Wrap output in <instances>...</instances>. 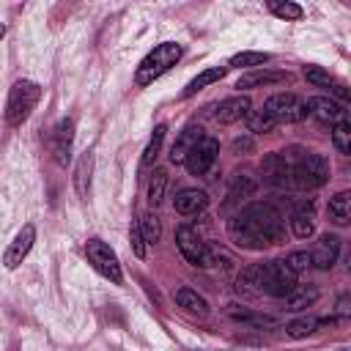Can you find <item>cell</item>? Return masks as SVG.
Wrapping results in <instances>:
<instances>
[{
  "label": "cell",
  "mask_w": 351,
  "mask_h": 351,
  "mask_svg": "<svg viewBox=\"0 0 351 351\" xmlns=\"http://www.w3.org/2000/svg\"><path fill=\"white\" fill-rule=\"evenodd\" d=\"M228 236L241 250H263L285 241V219L271 203H250L228 222Z\"/></svg>",
  "instance_id": "6da1fadb"
},
{
  "label": "cell",
  "mask_w": 351,
  "mask_h": 351,
  "mask_svg": "<svg viewBox=\"0 0 351 351\" xmlns=\"http://www.w3.org/2000/svg\"><path fill=\"white\" fill-rule=\"evenodd\" d=\"M282 156L291 165V189H318L329 181V162L321 154H310L302 148L282 151Z\"/></svg>",
  "instance_id": "7a4b0ae2"
},
{
  "label": "cell",
  "mask_w": 351,
  "mask_h": 351,
  "mask_svg": "<svg viewBox=\"0 0 351 351\" xmlns=\"http://www.w3.org/2000/svg\"><path fill=\"white\" fill-rule=\"evenodd\" d=\"M181 44H176V41H162V44H156L143 60H140V66H137V71H134V82L137 85H151L154 80H159L165 71H170L178 60H181Z\"/></svg>",
  "instance_id": "3957f363"
},
{
  "label": "cell",
  "mask_w": 351,
  "mask_h": 351,
  "mask_svg": "<svg viewBox=\"0 0 351 351\" xmlns=\"http://www.w3.org/2000/svg\"><path fill=\"white\" fill-rule=\"evenodd\" d=\"M38 99H41V88H38L36 82H30V80H16V82L11 85V90H8L5 123H8V126H22V123L30 118L33 107L38 104Z\"/></svg>",
  "instance_id": "277c9868"
},
{
  "label": "cell",
  "mask_w": 351,
  "mask_h": 351,
  "mask_svg": "<svg viewBox=\"0 0 351 351\" xmlns=\"http://www.w3.org/2000/svg\"><path fill=\"white\" fill-rule=\"evenodd\" d=\"M176 244L181 250V255L192 263V266H200V269H208L217 263V250H211L208 244L200 241V236L189 228V225H181L176 230Z\"/></svg>",
  "instance_id": "5b68a950"
},
{
  "label": "cell",
  "mask_w": 351,
  "mask_h": 351,
  "mask_svg": "<svg viewBox=\"0 0 351 351\" xmlns=\"http://www.w3.org/2000/svg\"><path fill=\"white\" fill-rule=\"evenodd\" d=\"M85 255H88V263H90L101 277H107L110 282L121 285V280H123L121 263H118V255L110 250V244H104L101 239H90V241L85 244Z\"/></svg>",
  "instance_id": "8992f818"
},
{
  "label": "cell",
  "mask_w": 351,
  "mask_h": 351,
  "mask_svg": "<svg viewBox=\"0 0 351 351\" xmlns=\"http://www.w3.org/2000/svg\"><path fill=\"white\" fill-rule=\"evenodd\" d=\"M263 110L277 121V123H299L307 118V104L296 93H274L266 99Z\"/></svg>",
  "instance_id": "52a82bcc"
},
{
  "label": "cell",
  "mask_w": 351,
  "mask_h": 351,
  "mask_svg": "<svg viewBox=\"0 0 351 351\" xmlns=\"http://www.w3.org/2000/svg\"><path fill=\"white\" fill-rule=\"evenodd\" d=\"M217 154H219V143L214 140V137H208V134H203L200 140H197V145L189 151V156H186V170L192 173V176H203V173H208V167L217 162Z\"/></svg>",
  "instance_id": "ba28073f"
},
{
  "label": "cell",
  "mask_w": 351,
  "mask_h": 351,
  "mask_svg": "<svg viewBox=\"0 0 351 351\" xmlns=\"http://www.w3.org/2000/svg\"><path fill=\"white\" fill-rule=\"evenodd\" d=\"M33 241H36V225L27 222V225L19 228V233L11 239V244H8L5 252H3V263H5V269H16V266L27 258Z\"/></svg>",
  "instance_id": "9c48e42d"
},
{
  "label": "cell",
  "mask_w": 351,
  "mask_h": 351,
  "mask_svg": "<svg viewBox=\"0 0 351 351\" xmlns=\"http://www.w3.org/2000/svg\"><path fill=\"white\" fill-rule=\"evenodd\" d=\"M337 255H340V239H337L335 233H324V236L315 241L313 252H310V263H313L315 269H321V271H329V269L337 263Z\"/></svg>",
  "instance_id": "30bf717a"
},
{
  "label": "cell",
  "mask_w": 351,
  "mask_h": 351,
  "mask_svg": "<svg viewBox=\"0 0 351 351\" xmlns=\"http://www.w3.org/2000/svg\"><path fill=\"white\" fill-rule=\"evenodd\" d=\"M261 167H263V178H266L271 186H277V189H291V165H288V159L282 156V151H280V154H266Z\"/></svg>",
  "instance_id": "8fae6325"
},
{
  "label": "cell",
  "mask_w": 351,
  "mask_h": 351,
  "mask_svg": "<svg viewBox=\"0 0 351 351\" xmlns=\"http://www.w3.org/2000/svg\"><path fill=\"white\" fill-rule=\"evenodd\" d=\"M71 143H74V121L63 118V121H58V126L52 129V137H49V145H52L58 165H66L71 159Z\"/></svg>",
  "instance_id": "7c38bea8"
},
{
  "label": "cell",
  "mask_w": 351,
  "mask_h": 351,
  "mask_svg": "<svg viewBox=\"0 0 351 351\" xmlns=\"http://www.w3.org/2000/svg\"><path fill=\"white\" fill-rule=\"evenodd\" d=\"M307 104V112H313L321 123H340V121H348L346 118V107L340 104V101H335V99H329V96H313L310 101H304Z\"/></svg>",
  "instance_id": "4fadbf2b"
},
{
  "label": "cell",
  "mask_w": 351,
  "mask_h": 351,
  "mask_svg": "<svg viewBox=\"0 0 351 351\" xmlns=\"http://www.w3.org/2000/svg\"><path fill=\"white\" fill-rule=\"evenodd\" d=\"M206 206H208L206 192H203V189H195V186H186V189L176 192V197H173V208H176L178 214H184V217H195V214H200Z\"/></svg>",
  "instance_id": "5bb4252c"
},
{
  "label": "cell",
  "mask_w": 351,
  "mask_h": 351,
  "mask_svg": "<svg viewBox=\"0 0 351 351\" xmlns=\"http://www.w3.org/2000/svg\"><path fill=\"white\" fill-rule=\"evenodd\" d=\"M250 107H252V104H250L247 96H230V99L219 101L214 118H217V123H236V121H241V118H247V115L252 112Z\"/></svg>",
  "instance_id": "9a60e30c"
},
{
  "label": "cell",
  "mask_w": 351,
  "mask_h": 351,
  "mask_svg": "<svg viewBox=\"0 0 351 351\" xmlns=\"http://www.w3.org/2000/svg\"><path fill=\"white\" fill-rule=\"evenodd\" d=\"M200 137H203V129L195 126V123H189V126L176 137V143H173V148H170V162H173V165H184L186 156H189V151L197 145Z\"/></svg>",
  "instance_id": "2e32d148"
},
{
  "label": "cell",
  "mask_w": 351,
  "mask_h": 351,
  "mask_svg": "<svg viewBox=\"0 0 351 351\" xmlns=\"http://www.w3.org/2000/svg\"><path fill=\"white\" fill-rule=\"evenodd\" d=\"M291 228H293V236H296V239L313 236V230H315V208H313V203H302V206L293 208V214H291Z\"/></svg>",
  "instance_id": "e0dca14e"
},
{
  "label": "cell",
  "mask_w": 351,
  "mask_h": 351,
  "mask_svg": "<svg viewBox=\"0 0 351 351\" xmlns=\"http://www.w3.org/2000/svg\"><path fill=\"white\" fill-rule=\"evenodd\" d=\"M288 74L285 71H269V69H258V71H250L244 77H239L236 88L239 90H250V88H263V85H274V82H285Z\"/></svg>",
  "instance_id": "ac0fdd59"
},
{
  "label": "cell",
  "mask_w": 351,
  "mask_h": 351,
  "mask_svg": "<svg viewBox=\"0 0 351 351\" xmlns=\"http://www.w3.org/2000/svg\"><path fill=\"white\" fill-rule=\"evenodd\" d=\"M90 173H93V154L85 151L74 167V189H77L80 200H88V195H90Z\"/></svg>",
  "instance_id": "d6986e66"
},
{
  "label": "cell",
  "mask_w": 351,
  "mask_h": 351,
  "mask_svg": "<svg viewBox=\"0 0 351 351\" xmlns=\"http://www.w3.org/2000/svg\"><path fill=\"white\" fill-rule=\"evenodd\" d=\"M258 189V181L252 178V176H247V173H236L233 178H230V186H228V206H233V203H239V200H244V197H250L252 192Z\"/></svg>",
  "instance_id": "ffe728a7"
},
{
  "label": "cell",
  "mask_w": 351,
  "mask_h": 351,
  "mask_svg": "<svg viewBox=\"0 0 351 351\" xmlns=\"http://www.w3.org/2000/svg\"><path fill=\"white\" fill-rule=\"evenodd\" d=\"M225 71H228V66H214V69H206V71H200L195 80H189V82H186V88L181 90V96H184V99L195 96V93H197V90H203L206 85H211V82L222 80V77H225Z\"/></svg>",
  "instance_id": "44dd1931"
},
{
  "label": "cell",
  "mask_w": 351,
  "mask_h": 351,
  "mask_svg": "<svg viewBox=\"0 0 351 351\" xmlns=\"http://www.w3.org/2000/svg\"><path fill=\"white\" fill-rule=\"evenodd\" d=\"M176 302H178V307H184L192 315H208V302L192 288H178L176 291Z\"/></svg>",
  "instance_id": "7402d4cb"
},
{
  "label": "cell",
  "mask_w": 351,
  "mask_h": 351,
  "mask_svg": "<svg viewBox=\"0 0 351 351\" xmlns=\"http://www.w3.org/2000/svg\"><path fill=\"white\" fill-rule=\"evenodd\" d=\"M329 217L337 225H348V217H351V192L348 189H340L335 197H329Z\"/></svg>",
  "instance_id": "603a6c76"
},
{
  "label": "cell",
  "mask_w": 351,
  "mask_h": 351,
  "mask_svg": "<svg viewBox=\"0 0 351 351\" xmlns=\"http://www.w3.org/2000/svg\"><path fill=\"white\" fill-rule=\"evenodd\" d=\"M137 228H140V236L145 244H156L162 239V222L154 211H145L140 219H137Z\"/></svg>",
  "instance_id": "cb8c5ba5"
},
{
  "label": "cell",
  "mask_w": 351,
  "mask_h": 351,
  "mask_svg": "<svg viewBox=\"0 0 351 351\" xmlns=\"http://www.w3.org/2000/svg\"><path fill=\"white\" fill-rule=\"evenodd\" d=\"M318 299V291L315 288H293L288 296H285V310H291V313H299V310H304V307H310L313 302Z\"/></svg>",
  "instance_id": "d4e9b609"
},
{
  "label": "cell",
  "mask_w": 351,
  "mask_h": 351,
  "mask_svg": "<svg viewBox=\"0 0 351 351\" xmlns=\"http://www.w3.org/2000/svg\"><path fill=\"white\" fill-rule=\"evenodd\" d=\"M304 80L310 82V85H315V88H329V90H335L340 82L329 74V71H324L321 66H304Z\"/></svg>",
  "instance_id": "484cf974"
},
{
  "label": "cell",
  "mask_w": 351,
  "mask_h": 351,
  "mask_svg": "<svg viewBox=\"0 0 351 351\" xmlns=\"http://www.w3.org/2000/svg\"><path fill=\"white\" fill-rule=\"evenodd\" d=\"M247 126H250V132H255V134H266V132H271V129L277 126V121L261 107V110H255V112L247 115Z\"/></svg>",
  "instance_id": "4316f807"
},
{
  "label": "cell",
  "mask_w": 351,
  "mask_h": 351,
  "mask_svg": "<svg viewBox=\"0 0 351 351\" xmlns=\"http://www.w3.org/2000/svg\"><path fill=\"white\" fill-rule=\"evenodd\" d=\"M332 145L337 148V154H351V123L340 121L332 126Z\"/></svg>",
  "instance_id": "83f0119b"
},
{
  "label": "cell",
  "mask_w": 351,
  "mask_h": 351,
  "mask_svg": "<svg viewBox=\"0 0 351 351\" xmlns=\"http://www.w3.org/2000/svg\"><path fill=\"white\" fill-rule=\"evenodd\" d=\"M269 60H271L269 52H239V55L230 58V66H236V69H255V66H263Z\"/></svg>",
  "instance_id": "f1b7e54d"
},
{
  "label": "cell",
  "mask_w": 351,
  "mask_h": 351,
  "mask_svg": "<svg viewBox=\"0 0 351 351\" xmlns=\"http://www.w3.org/2000/svg\"><path fill=\"white\" fill-rule=\"evenodd\" d=\"M228 315L239 324H252V326H274L277 318L271 315H261V313H247V310H228Z\"/></svg>",
  "instance_id": "f546056e"
},
{
  "label": "cell",
  "mask_w": 351,
  "mask_h": 351,
  "mask_svg": "<svg viewBox=\"0 0 351 351\" xmlns=\"http://www.w3.org/2000/svg\"><path fill=\"white\" fill-rule=\"evenodd\" d=\"M165 123H159L156 129H154V134H151V140H148V148H145V154H143V167H151L154 165V159H156V154H159V148H162V140H165Z\"/></svg>",
  "instance_id": "4dcf8cb0"
},
{
  "label": "cell",
  "mask_w": 351,
  "mask_h": 351,
  "mask_svg": "<svg viewBox=\"0 0 351 351\" xmlns=\"http://www.w3.org/2000/svg\"><path fill=\"white\" fill-rule=\"evenodd\" d=\"M165 189H167V173L165 170H154V178L148 184V200L154 206H159L165 200Z\"/></svg>",
  "instance_id": "1f68e13d"
},
{
  "label": "cell",
  "mask_w": 351,
  "mask_h": 351,
  "mask_svg": "<svg viewBox=\"0 0 351 351\" xmlns=\"http://www.w3.org/2000/svg\"><path fill=\"white\" fill-rule=\"evenodd\" d=\"M315 326H318V318L304 315V318H296V321L285 324V332H288L291 337H307V335H313V332H315Z\"/></svg>",
  "instance_id": "d6a6232c"
},
{
  "label": "cell",
  "mask_w": 351,
  "mask_h": 351,
  "mask_svg": "<svg viewBox=\"0 0 351 351\" xmlns=\"http://www.w3.org/2000/svg\"><path fill=\"white\" fill-rule=\"evenodd\" d=\"M269 11L274 14V16H280V19H302V5H296V3H280V0H271L269 3Z\"/></svg>",
  "instance_id": "836d02e7"
},
{
  "label": "cell",
  "mask_w": 351,
  "mask_h": 351,
  "mask_svg": "<svg viewBox=\"0 0 351 351\" xmlns=\"http://www.w3.org/2000/svg\"><path fill=\"white\" fill-rule=\"evenodd\" d=\"M285 266L291 269V271H304V269H310L313 263H310V252H302V250H296V252H291L288 258H285Z\"/></svg>",
  "instance_id": "e575fe53"
},
{
  "label": "cell",
  "mask_w": 351,
  "mask_h": 351,
  "mask_svg": "<svg viewBox=\"0 0 351 351\" xmlns=\"http://www.w3.org/2000/svg\"><path fill=\"white\" fill-rule=\"evenodd\" d=\"M129 239H132V250H134V255H137V258H145V241H143V236H140V228H137V222L132 225V233H129Z\"/></svg>",
  "instance_id": "d590c367"
},
{
  "label": "cell",
  "mask_w": 351,
  "mask_h": 351,
  "mask_svg": "<svg viewBox=\"0 0 351 351\" xmlns=\"http://www.w3.org/2000/svg\"><path fill=\"white\" fill-rule=\"evenodd\" d=\"M252 148V140H233V151H250Z\"/></svg>",
  "instance_id": "8d00e7d4"
},
{
  "label": "cell",
  "mask_w": 351,
  "mask_h": 351,
  "mask_svg": "<svg viewBox=\"0 0 351 351\" xmlns=\"http://www.w3.org/2000/svg\"><path fill=\"white\" fill-rule=\"evenodd\" d=\"M3 36H5V25L0 22V38H3Z\"/></svg>",
  "instance_id": "74e56055"
}]
</instances>
